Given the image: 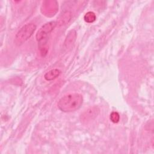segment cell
Segmentation results:
<instances>
[{
    "mask_svg": "<svg viewBox=\"0 0 154 154\" xmlns=\"http://www.w3.org/2000/svg\"><path fill=\"white\" fill-rule=\"evenodd\" d=\"M60 73L61 71L60 70L57 69H52L45 74L44 78L47 81H52L59 76Z\"/></svg>",
    "mask_w": 154,
    "mask_h": 154,
    "instance_id": "obj_6",
    "label": "cell"
},
{
    "mask_svg": "<svg viewBox=\"0 0 154 154\" xmlns=\"http://www.w3.org/2000/svg\"><path fill=\"white\" fill-rule=\"evenodd\" d=\"M110 119L113 123H118L120 120V116L117 112L113 111L110 114Z\"/></svg>",
    "mask_w": 154,
    "mask_h": 154,
    "instance_id": "obj_8",
    "label": "cell"
},
{
    "mask_svg": "<svg viewBox=\"0 0 154 154\" xmlns=\"http://www.w3.org/2000/svg\"><path fill=\"white\" fill-rule=\"evenodd\" d=\"M36 29V26L34 23H29L23 26L17 32L14 42L17 45H20L28 40L33 34Z\"/></svg>",
    "mask_w": 154,
    "mask_h": 154,
    "instance_id": "obj_2",
    "label": "cell"
},
{
    "mask_svg": "<svg viewBox=\"0 0 154 154\" xmlns=\"http://www.w3.org/2000/svg\"><path fill=\"white\" fill-rule=\"evenodd\" d=\"M99 112V109L96 106L88 108L82 114H81V121L88 122L95 118Z\"/></svg>",
    "mask_w": 154,
    "mask_h": 154,
    "instance_id": "obj_5",
    "label": "cell"
},
{
    "mask_svg": "<svg viewBox=\"0 0 154 154\" xmlns=\"http://www.w3.org/2000/svg\"><path fill=\"white\" fill-rule=\"evenodd\" d=\"M58 9V4L54 1H47L43 3L42 11L47 16H54Z\"/></svg>",
    "mask_w": 154,
    "mask_h": 154,
    "instance_id": "obj_4",
    "label": "cell"
},
{
    "mask_svg": "<svg viewBox=\"0 0 154 154\" xmlns=\"http://www.w3.org/2000/svg\"><path fill=\"white\" fill-rule=\"evenodd\" d=\"M58 25L57 22L51 21L44 24L37 31L35 37L38 42H41L47 37L48 34L51 33Z\"/></svg>",
    "mask_w": 154,
    "mask_h": 154,
    "instance_id": "obj_3",
    "label": "cell"
},
{
    "mask_svg": "<svg viewBox=\"0 0 154 154\" xmlns=\"http://www.w3.org/2000/svg\"><path fill=\"white\" fill-rule=\"evenodd\" d=\"M83 103L82 95L71 93L63 96L58 102V108L63 112H72L78 109Z\"/></svg>",
    "mask_w": 154,
    "mask_h": 154,
    "instance_id": "obj_1",
    "label": "cell"
},
{
    "mask_svg": "<svg viewBox=\"0 0 154 154\" xmlns=\"http://www.w3.org/2000/svg\"><path fill=\"white\" fill-rule=\"evenodd\" d=\"M96 15L94 13H93V11L87 12L84 15V20L87 23H92L94 22L96 20Z\"/></svg>",
    "mask_w": 154,
    "mask_h": 154,
    "instance_id": "obj_7",
    "label": "cell"
}]
</instances>
